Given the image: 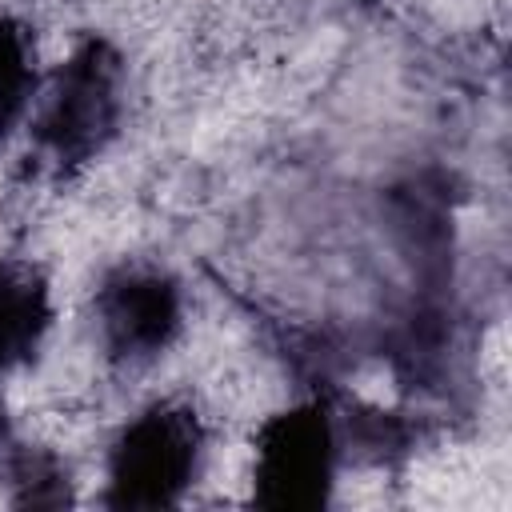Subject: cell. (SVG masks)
Segmentation results:
<instances>
[{"mask_svg": "<svg viewBox=\"0 0 512 512\" xmlns=\"http://www.w3.org/2000/svg\"><path fill=\"white\" fill-rule=\"evenodd\" d=\"M4 436H8V424H4V412H0V448H4Z\"/></svg>", "mask_w": 512, "mask_h": 512, "instance_id": "obj_8", "label": "cell"}, {"mask_svg": "<svg viewBox=\"0 0 512 512\" xmlns=\"http://www.w3.org/2000/svg\"><path fill=\"white\" fill-rule=\"evenodd\" d=\"M120 56L104 40L80 44L52 76L40 108H36V148L60 164H84L92 160L120 124Z\"/></svg>", "mask_w": 512, "mask_h": 512, "instance_id": "obj_1", "label": "cell"}, {"mask_svg": "<svg viewBox=\"0 0 512 512\" xmlns=\"http://www.w3.org/2000/svg\"><path fill=\"white\" fill-rule=\"evenodd\" d=\"M336 472V432L320 404H300L268 416L256 428L252 496L268 508L324 504Z\"/></svg>", "mask_w": 512, "mask_h": 512, "instance_id": "obj_3", "label": "cell"}, {"mask_svg": "<svg viewBox=\"0 0 512 512\" xmlns=\"http://www.w3.org/2000/svg\"><path fill=\"white\" fill-rule=\"evenodd\" d=\"M180 288L156 268H124L96 292L100 344L128 364L160 356L180 332Z\"/></svg>", "mask_w": 512, "mask_h": 512, "instance_id": "obj_4", "label": "cell"}, {"mask_svg": "<svg viewBox=\"0 0 512 512\" xmlns=\"http://www.w3.org/2000/svg\"><path fill=\"white\" fill-rule=\"evenodd\" d=\"M204 432L180 404H152L132 416L108 452V500L120 508L180 504L200 472Z\"/></svg>", "mask_w": 512, "mask_h": 512, "instance_id": "obj_2", "label": "cell"}, {"mask_svg": "<svg viewBox=\"0 0 512 512\" xmlns=\"http://www.w3.org/2000/svg\"><path fill=\"white\" fill-rule=\"evenodd\" d=\"M8 476H12V484H20L16 500H24V504H60V500H68V476L48 452H32V448L12 452L8 456Z\"/></svg>", "mask_w": 512, "mask_h": 512, "instance_id": "obj_7", "label": "cell"}, {"mask_svg": "<svg viewBox=\"0 0 512 512\" xmlns=\"http://www.w3.org/2000/svg\"><path fill=\"white\" fill-rule=\"evenodd\" d=\"M48 320L52 300L40 272L20 260H0V376L40 348Z\"/></svg>", "mask_w": 512, "mask_h": 512, "instance_id": "obj_5", "label": "cell"}, {"mask_svg": "<svg viewBox=\"0 0 512 512\" xmlns=\"http://www.w3.org/2000/svg\"><path fill=\"white\" fill-rule=\"evenodd\" d=\"M36 100V56L24 24L0 16V140Z\"/></svg>", "mask_w": 512, "mask_h": 512, "instance_id": "obj_6", "label": "cell"}]
</instances>
